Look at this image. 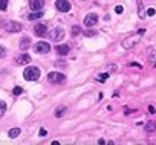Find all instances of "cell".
<instances>
[{
  "label": "cell",
  "mask_w": 156,
  "mask_h": 145,
  "mask_svg": "<svg viewBox=\"0 0 156 145\" xmlns=\"http://www.w3.org/2000/svg\"><path fill=\"white\" fill-rule=\"evenodd\" d=\"M8 6V0H0V11H5Z\"/></svg>",
  "instance_id": "19"
},
{
  "label": "cell",
  "mask_w": 156,
  "mask_h": 145,
  "mask_svg": "<svg viewBox=\"0 0 156 145\" xmlns=\"http://www.w3.org/2000/svg\"><path fill=\"white\" fill-rule=\"evenodd\" d=\"M80 32H81V28L80 26H73L72 28V35H78Z\"/></svg>",
  "instance_id": "21"
},
{
  "label": "cell",
  "mask_w": 156,
  "mask_h": 145,
  "mask_svg": "<svg viewBox=\"0 0 156 145\" xmlns=\"http://www.w3.org/2000/svg\"><path fill=\"white\" fill-rule=\"evenodd\" d=\"M154 130H156V122H154V121H150V122L145 124V131L151 133V131H154Z\"/></svg>",
  "instance_id": "15"
},
{
  "label": "cell",
  "mask_w": 156,
  "mask_h": 145,
  "mask_svg": "<svg viewBox=\"0 0 156 145\" xmlns=\"http://www.w3.org/2000/svg\"><path fill=\"white\" fill-rule=\"evenodd\" d=\"M97 22H98V16L97 14H87L86 16V19H84V26H87V28H92V26H95L97 25Z\"/></svg>",
  "instance_id": "5"
},
{
  "label": "cell",
  "mask_w": 156,
  "mask_h": 145,
  "mask_svg": "<svg viewBox=\"0 0 156 145\" xmlns=\"http://www.w3.org/2000/svg\"><path fill=\"white\" fill-rule=\"evenodd\" d=\"M154 12H156V11H154L153 8H150V9L147 11V16H154Z\"/></svg>",
  "instance_id": "27"
},
{
  "label": "cell",
  "mask_w": 156,
  "mask_h": 145,
  "mask_svg": "<svg viewBox=\"0 0 156 145\" xmlns=\"http://www.w3.org/2000/svg\"><path fill=\"white\" fill-rule=\"evenodd\" d=\"M29 6L32 11H40L44 6V0H29Z\"/></svg>",
  "instance_id": "9"
},
{
  "label": "cell",
  "mask_w": 156,
  "mask_h": 145,
  "mask_svg": "<svg viewBox=\"0 0 156 145\" xmlns=\"http://www.w3.org/2000/svg\"><path fill=\"white\" fill-rule=\"evenodd\" d=\"M148 58H150V61H156V49H151V50H150Z\"/></svg>",
  "instance_id": "20"
},
{
  "label": "cell",
  "mask_w": 156,
  "mask_h": 145,
  "mask_svg": "<svg viewBox=\"0 0 156 145\" xmlns=\"http://www.w3.org/2000/svg\"><path fill=\"white\" fill-rule=\"evenodd\" d=\"M6 112V104L3 102V101H0V118L3 116V113Z\"/></svg>",
  "instance_id": "18"
},
{
  "label": "cell",
  "mask_w": 156,
  "mask_h": 145,
  "mask_svg": "<svg viewBox=\"0 0 156 145\" xmlns=\"http://www.w3.org/2000/svg\"><path fill=\"white\" fill-rule=\"evenodd\" d=\"M22 92H23V89H22V87H16V89L12 90V93H14V95H20Z\"/></svg>",
  "instance_id": "25"
},
{
  "label": "cell",
  "mask_w": 156,
  "mask_h": 145,
  "mask_svg": "<svg viewBox=\"0 0 156 145\" xmlns=\"http://www.w3.org/2000/svg\"><path fill=\"white\" fill-rule=\"evenodd\" d=\"M38 134H40V136H41V137H44V136H46V134H48V131H46V130H44V128H40V133H38Z\"/></svg>",
  "instance_id": "26"
},
{
  "label": "cell",
  "mask_w": 156,
  "mask_h": 145,
  "mask_svg": "<svg viewBox=\"0 0 156 145\" xmlns=\"http://www.w3.org/2000/svg\"><path fill=\"white\" fill-rule=\"evenodd\" d=\"M41 17H43V12L41 11H35V12H32V14L28 16V20L32 22V20H37V19H41Z\"/></svg>",
  "instance_id": "14"
},
{
  "label": "cell",
  "mask_w": 156,
  "mask_h": 145,
  "mask_svg": "<svg viewBox=\"0 0 156 145\" xmlns=\"http://www.w3.org/2000/svg\"><path fill=\"white\" fill-rule=\"evenodd\" d=\"M154 67H156V63H154Z\"/></svg>",
  "instance_id": "30"
},
{
  "label": "cell",
  "mask_w": 156,
  "mask_h": 145,
  "mask_svg": "<svg viewBox=\"0 0 156 145\" xmlns=\"http://www.w3.org/2000/svg\"><path fill=\"white\" fill-rule=\"evenodd\" d=\"M23 77H25L26 81H37L40 78V69L38 67H34V66H29V67L25 69Z\"/></svg>",
  "instance_id": "1"
},
{
  "label": "cell",
  "mask_w": 156,
  "mask_h": 145,
  "mask_svg": "<svg viewBox=\"0 0 156 145\" xmlns=\"http://www.w3.org/2000/svg\"><path fill=\"white\" fill-rule=\"evenodd\" d=\"M115 12H116V14H122V12H124V8H122L121 5H118V6L115 8Z\"/></svg>",
  "instance_id": "24"
},
{
  "label": "cell",
  "mask_w": 156,
  "mask_h": 145,
  "mask_svg": "<svg viewBox=\"0 0 156 145\" xmlns=\"http://www.w3.org/2000/svg\"><path fill=\"white\" fill-rule=\"evenodd\" d=\"M22 23H19V22H9V23H6V31L8 32H20L22 31Z\"/></svg>",
  "instance_id": "7"
},
{
  "label": "cell",
  "mask_w": 156,
  "mask_h": 145,
  "mask_svg": "<svg viewBox=\"0 0 156 145\" xmlns=\"http://www.w3.org/2000/svg\"><path fill=\"white\" fill-rule=\"evenodd\" d=\"M34 50H35L37 54H40V55H44V54H48V52L51 50V46H49V43H46V41H38V43H35Z\"/></svg>",
  "instance_id": "2"
},
{
  "label": "cell",
  "mask_w": 156,
  "mask_h": 145,
  "mask_svg": "<svg viewBox=\"0 0 156 145\" xmlns=\"http://www.w3.org/2000/svg\"><path fill=\"white\" fill-rule=\"evenodd\" d=\"M109 78V72L107 74H100V77H98V81H106Z\"/></svg>",
  "instance_id": "22"
},
{
  "label": "cell",
  "mask_w": 156,
  "mask_h": 145,
  "mask_svg": "<svg viewBox=\"0 0 156 145\" xmlns=\"http://www.w3.org/2000/svg\"><path fill=\"white\" fill-rule=\"evenodd\" d=\"M29 44H31V40H29L28 37H25V38L20 40V49H22V50H26V49L29 47Z\"/></svg>",
  "instance_id": "13"
},
{
  "label": "cell",
  "mask_w": 156,
  "mask_h": 145,
  "mask_svg": "<svg viewBox=\"0 0 156 145\" xmlns=\"http://www.w3.org/2000/svg\"><path fill=\"white\" fill-rule=\"evenodd\" d=\"M49 38H51L52 41H60V40L64 38V31H63L61 28H55V29H52V31L49 32Z\"/></svg>",
  "instance_id": "3"
},
{
  "label": "cell",
  "mask_w": 156,
  "mask_h": 145,
  "mask_svg": "<svg viewBox=\"0 0 156 145\" xmlns=\"http://www.w3.org/2000/svg\"><path fill=\"white\" fill-rule=\"evenodd\" d=\"M139 41V38H127V40H124V43H122V47H126V49H129V47H132V46H135L136 43Z\"/></svg>",
  "instance_id": "12"
},
{
  "label": "cell",
  "mask_w": 156,
  "mask_h": 145,
  "mask_svg": "<svg viewBox=\"0 0 156 145\" xmlns=\"http://www.w3.org/2000/svg\"><path fill=\"white\" fill-rule=\"evenodd\" d=\"M129 66L132 67V66H135V67H141V64H138V63H129Z\"/></svg>",
  "instance_id": "29"
},
{
  "label": "cell",
  "mask_w": 156,
  "mask_h": 145,
  "mask_svg": "<svg viewBox=\"0 0 156 145\" xmlns=\"http://www.w3.org/2000/svg\"><path fill=\"white\" fill-rule=\"evenodd\" d=\"M64 112H66V107H64V105H60V107H57V109H55V116H57V118H60V116H63V115H64Z\"/></svg>",
  "instance_id": "17"
},
{
  "label": "cell",
  "mask_w": 156,
  "mask_h": 145,
  "mask_svg": "<svg viewBox=\"0 0 156 145\" xmlns=\"http://www.w3.org/2000/svg\"><path fill=\"white\" fill-rule=\"evenodd\" d=\"M17 64H28V63H31V57L28 55V54H22L20 57H17Z\"/></svg>",
  "instance_id": "10"
},
{
  "label": "cell",
  "mask_w": 156,
  "mask_h": 145,
  "mask_svg": "<svg viewBox=\"0 0 156 145\" xmlns=\"http://www.w3.org/2000/svg\"><path fill=\"white\" fill-rule=\"evenodd\" d=\"M55 6H57V9L61 11V12H67V11H70V3L67 2V0H57Z\"/></svg>",
  "instance_id": "6"
},
{
  "label": "cell",
  "mask_w": 156,
  "mask_h": 145,
  "mask_svg": "<svg viewBox=\"0 0 156 145\" xmlns=\"http://www.w3.org/2000/svg\"><path fill=\"white\" fill-rule=\"evenodd\" d=\"M6 57V49L3 46H0V58H5Z\"/></svg>",
  "instance_id": "23"
},
{
  "label": "cell",
  "mask_w": 156,
  "mask_h": 145,
  "mask_svg": "<svg viewBox=\"0 0 156 145\" xmlns=\"http://www.w3.org/2000/svg\"><path fill=\"white\" fill-rule=\"evenodd\" d=\"M20 133H22V130H20V128H11V130L8 131V136L14 139V137H17Z\"/></svg>",
  "instance_id": "16"
},
{
  "label": "cell",
  "mask_w": 156,
  "mask_h": 145,
  "mask_svg": "<svg viewBox=\"0 0 156 145\" xmlns=\"http://www.w3.org/2000/svg\"><path fill=\"white\" fill-rule=\"evenodd\" d=\"M48 80H49V83H52V84L63 83V81H64V75L60 74V72H51V74L48 75Z\"/></svg>",
  "instance_id": "4"
},
{
  "label": "cell",
  "mask_w": 156,
  "mask_h": 145,
  "mask_svg": "<svg viewBox=\"0 0 156 145\" xmlns=\"http://www.w3.org/2000/svg\"><path fill=\"white\" fill-rule=\"evenodd\" d=\"M148 112H150L151 115H154V113H156V110H154V107H153V105H150V107H148Z\"/></svg>",
  "instance_id": "28"
},
{
  "label": "cell",
  "mask_w": 156,
  "mask_h": 145,
  "mask_svg": "<svg viewBox=\"0 0 156 145\" xmlns=\"http://www.w3.org/2000/svg\"><path fill=\"white\" fill-rule=\"evenodd\" d=\"M69 46H66V44H61V46H57V54L58 55H61V57H64V55H67L69 54Z\"/></svg>",
  "instance_id": "11"
},
{
  "label": "cell",
  "mask_w": 156,
  "mask_h": 145,
  "mask_svg": "<svg viewBox=\"0 0 156 145\" xmlns=\"http://www.w3.org/2000/svg\"><path fill=\"white\" fill-rule=\"evenodd\" d=\"M46 32H48V26H46V25L38 23V25H35V26H34V34H35V35L43 37V35H46Z\"/></svg>",
  "instance_id": "8"
}]
</instances>
